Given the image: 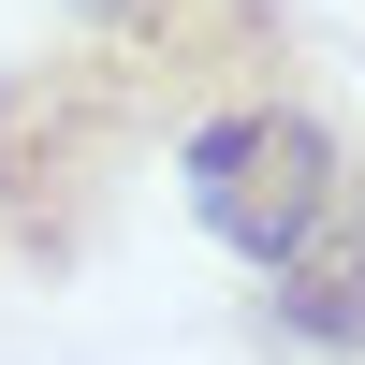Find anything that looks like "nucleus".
<instances>
[{
  "label": "nucleus",
  "mask_w": 365,
  "mask_h": 365,
  "mask_svg": "<svg viewBox=\"0 0 365 365\" xmlns=\"http://www.w3.org/2000/svg\"><path fill=\"white\" fill-rule=\"evenodd\" d=\"M58 15H73V44H117L175 117H205V103H278L292 58H307L292 0H58Z\"/></svg>",
  "instance_id": "obj_3"
},
{
  "label": "nucleus",
  "mask_w": 365,
  "mask_h": 365,
  "mask_svg": "<svg viewBox=\"0 0 365 365\" xmlns=\"http://www.w3.org/2000/svg\"><path fill=\"white\" fill-rule=\"evenodd\" d=\"M336 190H351V132L307 88H278V103H205L190 132H175V205H190L249 278L307 249V234L336 220Z\"/></svg>",
  "instance_id": "obj_2"
},
{
  "label": "nucleus",
  "mask_w": 365,
  "mask_h": 365,
  "mask_svg": "<svg viewBox=\"0 0 365 365\" xmlns=\"http://www.w3.org/2000/svg\"><path fill=\"white\" fill-rule=\"evenodd\" d=\"M190 117L132 73L117 44H29L0 58V278L58 292L103 263V234L132 220V175L175 161Z\"/></svg>",
  "instance_id": "obj_1"
},
{
  "label": "nucleus",
  "mask_w": 365,
  "mask_h": 365,
  "mask_svg": "<svg viewBox=\"0 0 365 365\" xmlns=\"http://www.w3.org/2000/svg\"><path fill=\"white\" fill-rule=\"evenodd\" d=\"M249 351H278V365H365V161L336 190V220H322L292 263H263Z\"/></svg>",
  "instance_id": "obj_4"
}]
</instances>
